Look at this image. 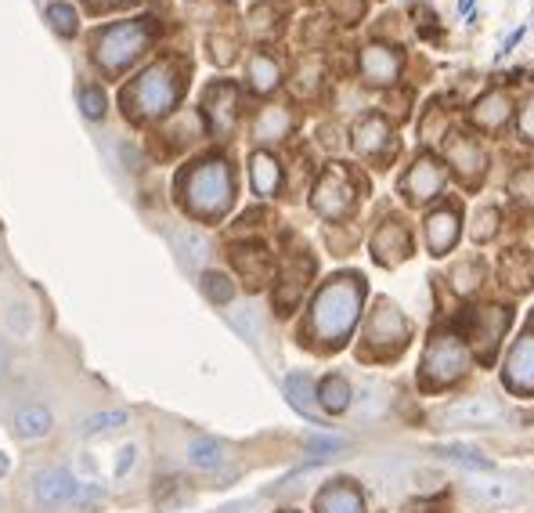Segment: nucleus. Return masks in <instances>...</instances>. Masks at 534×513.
<instances>
[{"instance_id":"nucleus-1","label":"nucleus","mask_w":534,"mask_h":513,"mask_svg":"<svg viewBox=\"0 0 534 513\" xmlns=\"http://www.w3.org/2000/svg\"><path fill=\"white\" fill-rule=\"evenodd\" d=\"M358 307H361V286H358V278H336L314 300L310 325H314V333L321 340L336 344V340H343L350 333V325L358 318Z\"/></svg>"},{"instance_id":"nucleus-2","label":"nucleus","mask_w":534,"mask_h":513,"mask_svg":"<svg viewBox=\"0 0 534 513\" xmlns=\"http://www.w3.org/2000/svg\"><path fill=\"white\" fill-rule=\"evenodd\" d=\"M185 203L199 218H217L232 203V174L224 163H203L185 181Z\"/></svg>"},{"instance_id":"nucleus-3","label":"nucleus","mask_w":534,"mask_h":513,"mask_svg":"<svg viewBox=\"0 0 534 513\" xmlns=\"http://www.w3.org/2000/svg\"><path fill=\"white\" fill-rule=\"evenodd\" d=\"M174 98H177V76H174L167 65L145 69V73L134 80V87L127 91V105H130V112H134L138 120H156V116H163V112L174 105Z\"/></svg>"},{"instance_id":"nucleus-4","label":"nucleus","mask_w":534,"mask_h":513,"mask_svg":"<svg viewBox=\"0 0 534 513\" xmlns=\"http://www.w3.org/2000/svg\"><path fill=\"white\" fill-rule=\"evenodd\" d=\"M148 47V29L138 25V22H119L112 29H105L98 36V47H94V58L105 73H123L141 51Z\"/></svg>"},{"instance_id":"nucleus-5","label":"nucleus","mask_w":534,"mask_h":513,"mask_svg":"<svg viewBox=\"0 0 534 513\" xmlns=\"http://www.w3.org/2000/svg\"><path fill=\"white\" fill-rule=\"evenodd\" d=\"M444 423H455V427H491L502 420V409L495 402H484V398H466V402H455L441 412Z\"/></svg>"},{"instance_id":"nucleus-6","label":"nucleus","mask_w":534,"mask_h":513,"mask_svg":"<svg viewBox=\"0 0 534 513\" xmlns=\"http://www.w3.org/2000/svg\"><path fill=\"white\" fill-rule=\"evenodd\" d=\"M459 373H462V347L455 340H437L426 351V380L444 383V380H455Z\"/></svg>"},{"instance_id":"nucleus-7","label":"nucleus","mask_w":534,"mask_h":513,"mask_svg":"<svg viewBox=\"0 0 534 513\" xmlns=\"http://www.w3.org/2000/svg\"><path fill=\"white\" fill-rule=\"evenodd\" d=\"M314 207L325 214V218H339V214H347V207H350V185L343 181V174H325L321 181H318V192H314Z\"/></svg>"},{"instance_id":"nucleus-8","label":"nucleus","mask_w":534,"mask_h":513,"mask_svg":"<svg viewBox=\"0 0 534 513\" xmlns=\"http://www.w3.org/2000/svg\"><path fill=\"white\" fill-rule=\"evenodd\" d=\"M76 496V481H72V474L69 470H43L40 478H36V499L40 503H69Z\"/></svg>"},{"instance_id":"nucleus-9","label":"nucleus","mask_w":534,"mask_h":513,"mask_svg":"<svg viewBox=\"0 0 534 513\" xmlns=\"http://www.w3.org/2000/svg\"><path fill=\"white\" fill-rule=\"evenodd\" d=\"M14 434L25 441H40L51 434V412L43 405H25L14 412Z\"/></svg>"},{"instance_id":"nucleus-10","label":"nucleus","mask_w":534,"mask_h":513,"mask_svg":"<svg viewBox=\"0 0 534 513\" xmlns=\"http://www.w3.org/2000/svg\"><path fill=\"white\" fill-rule=\"evenodd\" d=\"M318 513H361V496L347 481H336L318 496Z\"/></svg>"},{"instance_id":"nucleus-11","label":"nucleus","mask_w":534,"mask_h":513,"mask_svg":"<svg viewBox=\"0 0 534 513\" xmlns=\"http://www.w3.org/2000/svg\"><path fill=\"white\" fill-rule=\"evenodd\" d=\"M510 383L520 391H534V336L517 344V351L510 354Z\"/></svg>"},{"instance_id":"nucleus-12","label":"nucleus","mask_w":534,"mask_h":513,"mask_svg":"<svg viewBox=\"0 0 534 513\" xmlns=\"http://www.w3.org/2000/svg\"><path fill=\"white\" fill-rule=\"evenodd\" d=\"M206 112H210V123L217 134H224L235 120V91L232 87H214L206 94Z\"/></svg>"},{"instance_id":"nucleus-13","label":"nucleus","mask_w":534,"mask_h":513,"mask_svg":"<svg viewBox=\"0 0 534 513\" xmlns=\"http://www.w3.org/2000/svg\"><path fill=\"white\" fill-rule=\"evenodd\" d=\"M361 69H365V76L368 80H376V83H386V80H394V73H397V62L383 51V47H368L365 51V62H361Z\"/></svg>"},{"instance_id":"nucleus-14","label":"nucleus","mask_w":534,"mask_h":513,"mask_svg":"<svg viewBox=\"0 0 534 513\" xmlns=\"http://www.w3.org/2000/svg\"><path fill=\"white\" fill-rule=\"evenodd\" d=\"M188 463L199 467V470H217V467H224V449H221L217 441H210V438L192 441V449H188Z\"/></svg>"},{"instance_id":"nucleus-15","label":"nucleus","mask_w":534,"mask_h":513,"mask_svg":"<svg viewBox=\"0 0 534 513\" xmlns=\"http://www.w3.org/2000/svg\"><path fill=\"white\" fill-rule=\"evenodd\" d=\"M434 452H441L444 460H452V463H462V467H470V470H495V463L491 460H484L477 449H466V445H437Z\"/></svg>"},{"instance_id":"nucleus-16","label":"nucleus","mask_w":534,"mask_h":513,"mask_svg":"<svg viewBox=\"0 0 534 513\" xmlns=\"http://www.w3.org/2000/svg\"><path fill=\"white\" fill-rule=\"evenodd\" d=\"M318 398H321V405H325L329 412H343V409L350 405V387H347L343 376H329V380L321 383Z\"/></svg>"},{"instance_id":"nucleus-17","label":"nucleus","mask_w":534,"mask_h":513,"mask_svg":"<svg viewBox=\"0 0 534 513\" xmlns=\"http://www.w3.org/2000/svg\"><path fill=\"white\" fill-rule=\"evenodd\" d=\"M437 185H441V174H437L430 163H419V167L412 170V178H408L412 199H430V196L437 192Z\"/></svg>"},{"instance_id":"nucleus-18","label":"nucleus","mask_w":534,"mask_h":513,"mask_svg":"<svg viewBox=\"0 0 534 513\" xmlns=\"http://www.w3.org/2000/svg\"><path fill=\"white\" fill-rule=\"evenodd\" d=\"M285 394H289V402L303 412V416H314V391H310V380L303 376V373H296V376H289L285 380Z\"/></svg>"},{"instance_id":"nucleus-19","label":"nucleus","mask_w":534,"mask_h":513,"mask_svg":"<svg viewBox=\"0 0 534 513\" xmlns=\"http://www.w3.org/2000/svg\"><path fill=\"white\" fill-rule=\"evenodd\" d=\"M127 423V412H98V416H87L83 420V438H101V434H112Z\"/></svg>"},{"instance_id":"nucleus-20","label":"nucleus","mask_w":534,"mask_h":513,"mask_svg":"<svg viewBox=\"0 0 534 513\" xmlns=\"http://www.w3.org/2000/svg\"><path fill=\"white\" fill-rule=\"evenodd\" d=\"M253 189L261 196H271L278 189V163L271 156H253Z\"/></svg>"},{"instance_id":"nucleus-21","label":"nucleus","mask_w":534,"mask_h":513,"mask_svg":"<svg viewBox=\"0 0 534 513\" xmlns=\"http://www.w3.org/2000/svg\"><path fill=\"white\" fill-rule=\"evenodd\" d=\"M455 243V214H437L430 218V247L441 254Z\"/></svg>"},{"instance_id":"nucleus-22","label":"nucleus","mask_w":534,"mask_h":513,"mask_svg":"<svg viewBox=\"0 0 534 513\" xmlns=\"http://www.w3.org/2000/svg\"><path fill=\"white\" fill-rule=\"evenodd\" d=\"M177 250H181V260H185L188 267L203 264L206 254H210V247H206V239H203L199 232H181V236H177Z\"/></svg>"},{"instance_id":"nucleus-23","label":"nucleus","mask_w":534,"mask_h":513,"mask_svg":"<svg viewBox=\"0 0 534 513\" xmlns=\"http://www.w3.org/2000/svg\"><path fill=\"white\" fill-rule=\"evenodd\" d=\"M285 131H289L285 109H267L264 116L257 120V138H261V141H278Z\"/></svg>"},{"instance_id":"nucleus-24","label":"nucleus","mask_w":534,"mask_h":513,"mask_svg":"<svg viewBox=\"0 0 534 513\" xmlns=\"http://www.w3.org/2000/svg\"><path fill=\"white\" fill-rule=\"evenodd\" d=\"M401 333H405V329H401V318H397L390 307H379V315H376L372 325H368V336H372V340H390V336L397 340Z\"/></svg>"},{"instance_id":"nucleus-25","label":"nucleus","mask_w":534,"mask_h":513,"mask_svg":"<svg viewBox=\"0 0 534 513\" xmlns=\"http://www.w3.org/2000/svg\"><path fill=\"white\" fill-rule=\"evenodd\" d=\"M383 141H386L383 120H365V123L358 127V149H361V152H376V149H383Z\"/></svg>"},{"instance_id":"nucleus-26","label":"nucleus","mask_w":534,"mask_h":513,"mask_svg":"<svg viewBox=\"0 0 534 513\" xmlns=\"http://www.w3.org/2000/svg\"><path fill=\"white\" fill-rule=\"evenodd\" d=\"M250 80H253L257 91H271V87L278 83L274 62H271V58H253V62H250Z\"/></svg>"},{"instance_id":"nucleus-27","label":"nucleus","mask_w":534,"mask_h":513,"mask_svg":"<svg viewBox=\"0 0 534 513\" xmlns=\"http://www.w3.org/2000/svg\"><path fill=\"white\" fill-rule=\"evenodd\" d=\"M232 322H235V329L246 336V340H261V322H257V311L253 307H239V311H232Z\"/></svg>"},{"instance_id":"nucleus-28","label":"nucleus","mask_w":534,"mask_h":513,"mask_svg":"<svg viewBox=\"0 0 534 513\" xmlns=\"http://www.w3.org/2000/svg\"><path fill=\"white\" fill-rule=\"evenodd\" d=\"M203 289H206V296L217 300V304H228V300H232V282H228L224 275H217V271L203 278Z\"/></svg>"},{"instance_id":"nucleus-29","label":"nucleus","mask_w":534,"mask_h":513,"mask_svg":"<svg viewBox=\"0 0 534 513\" xmlns=\"http://www.w3.org/2000/svg\"><path fill=\"white\" fill-rule=\"evenodd\" d=\"M47 18H51V25H54L62 36H72V33H76V15H72L65 4H54V7L47 11Z\"/></svg>"},{"instance_id":"nucleus-30","label":"nucleus","mask_w":534,"mask_h":513,"mask_svg":"<svg viewBox=\"0 0 534 513\" xmlns=\"http://www.w3.org/2000/svg\"><path fill=\"white\" fill-rule=\"evenodd\" d=\"M7 325H11V333L25 336V333L33 329V311H29L25 304H14V307L7 311Z\"/></svg>"},{"instance_id":"nucleus-31","label":"nucleus","mask_w":534,"mask_h":513,"mask_svg":"<svg viewBox=\"0 0 534 513\" xmlns=\"http://www.w3.org/2000/svg\"><path fill=\"white\" fill-rule=\"evenodd\" d=\"M80 102H83V112H87L91 120H101V116H105V94H101L98 87H87V91L80 94Z\"/></svg>"},{"instance_id":"nucleus-32","label":"nucleus","mask_w":534,"mask_h":513,"mask_svg":"<svg viewBox=\"0 0 534 513\" xmlns=\"http://www.w3.org/2000/svg\"><path fill=\"white\" fill-rule=\"evenodd\" d=\"M484 109H491V112L477 116L484 127H495V123H499V120H506V112H510V105H506L502 98H488V102H484Z\"/></svg>"},{"instance_id":"nucleus-33","label":"nucleus","mask_w":534,"mask_h":513,"mask_svg":"<svg viewBox=\"0 0 534 513\" xmlns=\"http://www.w3.org/2000/svg\"><path fill=\"white\" fill-rule=\"evenodd\" d=\"M307 449H318V452H336V449H343V441H339V438H307Z\"/></svg>"},{"instance_id":"nucleus-34","label":"nucleus","mask_w":534,"mask_h":513,"mask_svg":"<svg viewBox=\"0 0 534 513\" xmlns=\"http://www.w3.org/2000/svg\"><path fill=\"white\" fill-rule=\"evenodd\" d=\"M134 456H138V449L134 445H127L123 452H119V463H116V478H123L130 467H134Z\"/></svg>"},{"instance_id":"nucleus-35","label":"nucleus","mask_w":534,"mask_h":513,"mask_svg":"<svg viewBox=\"0 0 534 513\" xmlns=\"http://www.w3.org/2000/svg\"><path fill=\"white\" fill-rule=\"evenodd\" d=\"M221 513H253V507L250 503H235V507H224Z\"/></svg>"},{"instance_id":"nucleus-36","label":"nucleus","mask_w":534,"mask_h":513,"mask_svg":"<svg viewBox=\"0 0 534 513\" xmlns=\"http://www.w3.org/2000/svg\"><path fill=\"white\" fill-rule=\"evenodd\" d=\"M524 131H528V134H534V109L528 112V120H524Z\"/></svg>"},{"instance_id":"nucleus-37","label":"nucleus","mask_w":534,"mask_h":513,"mask_svg":"<svg viewBox=\"0 0 534 513\" xmlns=\"http://www.w3.org/2000/svg\"><path fill=\"white\" fill-rule=\"evenodd\" d=\"M7 467H11V463H7V456L0 452V474H7Z\"/></svg>"},{"instance_id":"nucleus-38","label":"nucleus","mask_w":534,"mask_h":513,"mask_svg":"<svg viewBox=\"0 0 534 513\" xmlns=\"http://www.w3.org/2000/svg\"><path fill=\"white\" fill-rule=\"evenodd\" d=\"M4 365H7V351H4V344H0V373H4Z\"/></svg>"}]
</instances>
